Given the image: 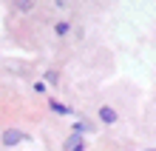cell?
Here are the masks:
<instances>
[{
	"instance_id": "1",
	"label": "cell",
	"mask_w": 156,
	"mask_h": 151,
	"mask_svg": "<svg viewBox=\"0 0 156 151\" xmlns=\"http://www.w3.org/2000/svg\"><path fill=\"white\" fill-rule=\"evenodd\" d=\"M23 137H26L23 131H17V128H6V131H3V137H0V140H3V145H17V143L23 140Z\"/></svg>"
},
{
	"instance_id": "2",
	"label": "cell",
	"mask_w": 156,
	"mask_h": 151,
	"mask_svg": "<svg viewBox=\"0 0 156 151\" xmlns=\"http://www.w3.org/2000/svg\"><path fill=\"white\" fill-rule=\"evenodd\" d=\"M77 148H82V134H71L68 140H66V145H62V151H77Z\"/></svg>"
},
{
	"instance_id": "3",
	"label": "cell",
	"mask_w": 156,
	"mask_h": 151,
	"mask_svg": "<svg viewBox=\"0 0 156 151\" xmlns=\"http://www.w3.org/2000/svg\"><path fill=\"white\" fill-rule=\"evenodd\" d=\"M99 117H102V123H116V111L111 106H102L99 108Z\"/></svg>"
},
{
	"instance_id": "4",
	"label": "cell",
	"mask_w": 156,
	"mask_h": 151,
	"mask_svg": "<svg viewBox=\"0 0 156 151\" xmlns=\"http://www.w3.org/2000/svg\"><path fill=\"white\" fill-rule=\"evenodd\" d=\"M34 0H14V9H20V12H31Z\"/></svg>"
},
{
	"instance_id": "5",
	"label": "cell",
	"mask_w": 156,
	"mask_h": 151,
	"mask_svg": "<svg viewBox=\"0 0 156 151\" xmlns=\"http://www.w3.org/2000/svg\"><path fill=\"white\" fill-rule=\"evenodd\" d=\"M51 111H57V114H68V106H62V103H57V100H51Z\"/></svg>"
},
{
	"instance_id": "6",
	"label": "cell",
	"mask_w": 156,
	"mask_h": 151,
	"mask_svg": "<svg viewBox=\"0 0 156 151\" xmlns=\"http://www.w3.org/2000/svg\"><path fill=\"white\" fill-rule=\"evenodd\" d=\"M68 32V23H57V34H66Z\"/></svg>"
},
{
	"instance_id": "7",
	"label": "cell",
	"mask_w": 156,
	"mask_h": 151,
	"mask_svg": "<svg viewBox=\"0 0 156 151\" xmlns=\"http://www.w3.org/2000/svg\"><path fill=\"white\" fill-rule=\"evenodd\" d=\"M77 151H85V148H77Z\"/></svg>"
},
{
	"instance_id": "8",
	"label": "cell",
	"mask_w": 156,
	"mask_h": 151,
	"mask_svg": "<svg viewBox=\"0 0 156 151\" xmlns=\"http://www.w3.org/2000/svg\"><path fill=\"white\" fill-rule=\"evenodd\" d=\"M148 151H153V148H148Z\"/></svg>"
}]
</instances>
